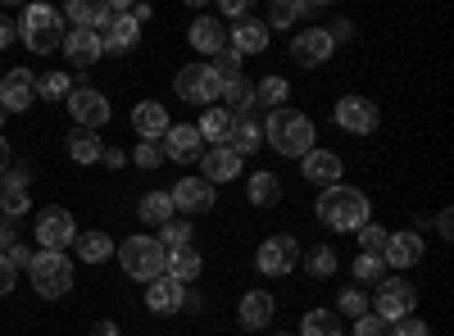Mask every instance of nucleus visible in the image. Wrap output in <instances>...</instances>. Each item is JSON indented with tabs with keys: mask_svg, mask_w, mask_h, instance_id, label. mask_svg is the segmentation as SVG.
Wrapping results in <instances>:
<instances>
[{
	"mask_svg": "<svg viewBox=\"0 0 454 336\" xmlns=\"http://www.w3.org/2000/svg\"><path fill=\"white\" fill-rule=\"evenodd\" d=\"M223 145H232L241 160L254 155V151H263V123H259V114H241V119H232V132H227Z\"/></svg>",
	"mask_w": 454,
	"mask_h": 336,
	"instance_id": "27",
	"label": "nucleus"
},
{
	"mask_svg": "<svg viewBox=\"0 0 454 336\" xmlns=\"http://www.w3.org/2000/svg\"><path fill=\"white\" fill-rule=\"evenodd\" d=\"M269 27H263L259 19H246V23H237V27H227V46H232L241 59L246 55H263V51H269Z\"/></svg>",
	"mask_w": 454,
	"mask_h": 336,
	"instance_id": "26",
	"label": "nucleus"
},
{
	"mask_svg": "<svg viewBox=\"0 0 454 336\" xmlns=\"http://www.w3.org/2000/svg\"><path fill=\"white\" fill-rule=\"evenodd\" d=\"M340 314H350V318H364L368 314V291H359V286H346L340 291Z\"/></svg>",
	"mask_w": 454,
	"mask_h": 336,
	"instance_id": "45",
	"label": "nucleus"
},
{
	"mask_svg": "<svg viewBox=\"0 0 454 336\" xmlns=\"http://www.w3.org/2000/svg\"><path fill=\"white\" fill-rule=\"evenodd\" d=\"M164 246L155 241V237H128L123 246H114V259L123 264V273L132 277V282H155L160 273H164Z\"/></svg>",
	"mask_w": 454,
	"mask_h": 336,
	"instance_id": "5",
	"label": "nucleus"
},
{
	"mask_svg": "<svg viewBox=\"0 0 454 336\" xmlns=\"http://www.w3.org/2000/svg\"><path fill=\"white\" fill-rule=\"evenodd\" d=\"M32 237H36V246H42V250H73V241H78V223H73L68 209L51 205V209L36 214Z\"/></svg>",
	"mask_w": 454,
	"mask_h": 336,
	"instance_id": "9",
	"label": "nucleus"
},
{
	"mask_svg": "<svg viewBox=\"0 0 454 336\" xmlns=\"http://www.w3.org/2000/svg\"><path fill=\"white\" fill-rule=\"evenodd\" d=\"M32 105H36V73H27V68L0 73V109L5 114H27Z\"/></svg>",
	"mask_w": 454,
	"mask_h": 336,
	"instance_id": "14",
	"label": "nucleus"
},
{
	"mask_svg": "<svg viewBox=\"0 0 454 336\" xmlns=\"http://www.w3.org/2000/svg\"><path fill=\"white\" fill-rule=\"evenodd\" d=\"M300 269L318 282V277H332V273L340 269V259H336L332 246H314V250H300Z\"/></svg>",
	"mask_w": 454,
	"mask_h": 336,
	"instance_id": "38",
	"label": "nucleus"
},
{
	"mask_svg": "<svg viewBox=\"0 0 454 336\" xmlns=\"http://www.w3.org/2000/svg\"><path fill=\"white\" fill-rule=\"evenodd\" d=\"M5 119H10V114H5V109H0V128H5Z\"/></svg>",
	"mask_w": 454,
	"mask_h": 336,
	"instance_id": "61",
	"label": "nucleus"
},
{
	"mask_svg": "<svg viewBox=\"0 0 454 336\" xmlns=\"http://www.w3.org/2000/svg\"><path fill=\"white\" fill-rule=\"evenodd\" d=\"M91 336H119V323H109V318H100V323L91 327Z\"/></svg>",
	"mask_w": 454,
	"mask_h": 336,
	"instance_id": "59",
	"label": "nucleus"
},
{
	"mask_svg": "<svg viewBox=\"0 0 454 336\" xmlns=\"http://www.w3.org/2000/svg\"><path fill=\"white\" fill-rule=\"evenodd\" d=\"M68 23L73 27H91V32H100L114 14H109V5H96V0H68Z\"/></svg>",
	"mask_w": 454,
	"mask_h": 336,
	"instance_id": "34",
	"label": "nucleus"
},
{
	"mask_svg": "<svg viewBox=\"0 0 454 336\" xmlns=\"http://www.w3.org/2000/svg\"><path fill=\"white\" fill-rule=\"evenodd\" d=\"M327 36H332L336 46H340V42H355V23H350V19H336V23L327 27Z\"/></svg>",
	"mask_w": 454,
	"mask_h": 336,
	"instance_id": "50",
	"label": "nucleus"
},
{
	"mask_svg": "<svg viewBox=\"0 0 454 336\" xmlns=\"http://www.w3.org/2000/svg\"><path fill=\"white\" fill-rule=\"evenodd\" d=\"M100 160H105L109 168H123V164H128V155H123V151H109V145H105V155H100Z\"/></svg>",
	"mask_w": 454,
	"mask_h": 336,
	"instance_id": "57",
	"label": "nucleus"
},
{
	"mask_svg": "<svg viewBox=\"0 0 454 336\" xmlns=\"http://www.w3.org/2000/svg\"><path fill=\"white\" fill-rule=\"evenodd\" d=\"M160 151H164V160H173V164H200L205 141H200L196 123H173V128L164 132V141H160Z\"/></svg>",
	"mask_w": 454,
	"mask_h": 336,
	"instance_id": "15",
	"label": "nucleus"
},
{
	"mask_svg": "<svg viewBox=\"0 0 454 336\" xmlns=\"http://www.w3.org/2000/svg\"><path fill=\"white\" fill-rule=\"evenodd\" d=\"M173 91H177V100H186V105H218V96H223V82H218V73L205 64V59H196V64H182L177 73H173Z\"/></svg>",
	"mask_w": 454,
	"mask_h": 336,
	"instance_id": "6",
	"label": "nucleus"
},
{
	"mask_svg": "<svg viewBox=\"0 0 454 336\" xmlns=\"http://www.w3.org/2000/svg\"><path fill=\"white\" fill-rule=\"evenodd\" d=\"M413 309H419V286H413L409 277H382L377 282V295H372L368 314H377L382 323H400Z\"/></svg>",
	"mask_w": 454,
	"mask_h": 336,
	"instance_id": "7",
	"label": "nucleus"
},
{
	"mask_svg": "<svg viewBox=\"0 0 454 336\" xmlns=\"http://www.w3.org/2000/svg\"><path fill=\"white\" fill-rule=\"evenodd\" d=\"M164 273H168L173 282H182V286H192V282L205 273V259H200V250H196V246H186V250H168V254H164Z\"/></svg>",
	"mask_w": 454,
	"mask_h": 336,
	"instance_id": "28",
	"label": "nucleus"
},
{
	"mask_svg": "<svg viewBox=\"0 0 454 336\" xmlns=\"http://www.w3.org/2000/svg\"><path fill=\"white\" fill-rule=\"evenodd\" d=\"M314 214H318L323 228H332V232H359L364 223L372 218V205H368V196L359 191V186L336 182V186H327V191H318Z\"/></svg>",
	"mask_w": 454,
	"mask_h": 336,
	"instance_id": "2",
	"label": "nucleus"
},
{
	"mask_svg": "<svg viewBox=\"0 0 454 336\" xmlns=\"http://www.w3.org/2000/svg\"><path fill=\"white\" fill-rule=\"evenodd\" d=\"M14 32H19V42L32 51V55H55L59 46H64V14L59 10H51V5H27L23 14H19V23H14Z\"/></svg>",
	"mask_w": 454,
	"mask_h": 336,
	"instance_id": "3",
	"label": "nucleus"
},
{
	"mask_svg": "<svg viewBox=\"0 0 454 336\" xmlns=\"http://www.w3.org/2000/svg\"><path fill=\"white\" fill-rule=\"evenodd\" d=\"M27 173L23 168H10L5 177H0V214H5L10 223H19L23 214H27V205H32V191H27Z\"/></svg>",
	"mask_w": 454,
	"mask_h": 336,
	"instance_id": "19",
	"label": "nucleus"
},
{
	"mask_svg": "<svg viewBox=\"0 0 454 336\" xmlns=\"http://www.w3.org/2000/svg\"><path fill=\"white\" fill-rule=\"evenodd\" d=\"M168 200H173V214L196 218V214H209V209L218 205V191H214L205 177H177L173 191H168Z\"/></svg>",
	"mask_w": 454,
	"mask_h": 336,
	"instance_id": "11",
	"label": "nucleus"
},
{
	"mask_svg": "<svg viewBox=\"0 0 454 336\" xmlns=\"http://www.w3.org/2000/svg\"><path fill=\"white\" fill-rule=\"evenodd\" d=\"M214 73H218V82H237V78H246V59L232 51V46H227L223 55H214V59H205Z\"/></svg>",
	"mask_w": 454,
	"mask_h": 336,
	"instance_id": "43",
	"label": "nucleus"
},
{
	"mask_svg": "<svg viewBox=\"0 0 454 336\" xmlns=\"http://www.w3.org/2000/svg\"><path fill=\"white\" fill-rule=\"evenodd\" d=\"M350 277H355L350 286H377V282L387 277V264H382V259H372V254H355Z\"/></svg>",
	"mask_w": 454,
	"mask_h": 336,
	"instance_id": "42",
	"label": "nucleus"
},
{
	"mask_svg": "<svg viewBox=\"0 0 454 336\" xmlns=\"http://www.w3.org/2000/svg\"><path fill=\"white\" fill-rule=\"evenodd\" d=\"M387 241H391V232L377 228V223H364V228H359V254L382 259V254H387Z\"/></svg>",
	"mask_w": 454,
	"mask_h": 336,
	"instance_id": "44",
	"label": "nucleus"
},
{
	"mask_svg": "<svg viewBox=\"0 0 454 336\" xmlns=\"http://www.w3.org/2000/svg\"><path fill=\"white\" fill-rule=\"evenodd\" d=\"M254 269H259L263 277H286V273H295V269H300V241H295L291 232L269 237V241L254 250Z\"/></svg>",
	"mask_w": 454,
	"mask_h": 336,
	"instance_id": "8",
	"label": "nucleus"
},
{
	"mask_svg": "<svg viewBox=\"0 0 454 336\" xmlns=\"http://www.w3.org/2000/svg\"><path fill=\"white\" fill-rule=\"evenodd\" d=\"M64 151H68V160H73V164H100V155H105V145H100V132H87V128H73V132L64 137Z\"/></svg>",
	"mask_w": 454,
	"mask_h": 336,
	"instance_id": "29",
	"label": "nucleus"
},
{
	"mask_svg": "<svg viewBox=\"0 0 454 336\" xmlns=\"http://www.w3.org/2000/svg\"><path fill=\"white\" fill-rule=\"evenodd\" d=\"M27 277H32V291L42 295V301H59V295L73 291V254L36 250L32 264H27Z\"/></svg>",
	"mask_w": 454,
	"mask_h": 336,
	"instance_id": "4",
	"label": "nucleus"
},
{
	"mask_svg": "<svg viewBox=\"0 0 454 336\" xmlns=\"http://www.w3.org/2000/svg\"><path fill=\"white\" fill-rule=\"evenodd\" d=\"M64 55H68L73 68H91L105 51H100V36L91 27H68L64 32Z\"/></svg>",
	"mask_w": 454,
	"mask_h": 336,
	"instance_id": "24",
	"label": "nucleus"
},
{
	"mask_svg": "<svg viewBox=\"0 0 454 336\" xmlns=\"http://www.w3.org/2000/svg\"><path fill=\"white\" fill-rule=\"evenodd\" d=\"M73 254L82 259V264H105V259H114V241L96 228V232H78V241H73Z\"/></svg>",
	"mask_w": 454,
	"mask_h": 336,
	"instance_id": "33",
	"label": "nucleus"
},
{
	"mask_svg": "<svg viewBox=\"0 0 454 336\" xmlns=\"http://www.w3.org/2000/svg\"><path fill=\"white\" fill-rule=\"evenodd\" d=\"M291 100V82L282 78V73H263V78L254 82V105L259 109H282Z\"/></svg>",
	"mask_w": 454,
	"mask_h": 336,
	"instance_id": "32",
	"label": "nucleus"
},
{
	"mask_svg": "<svg viewBox=\"0 0 454 336\" xmlns=\"http://www.w3.org/2000/svg\"><path fill=\"white\" fill-rule=\"evenodd\" d=\"M436 232H441L445 241L454 237V209H441V214H436Z\"/></svg>",
	"mask_w": 454,
	"mask_h": 336,
	"instance_id": "54",
	"label": "nucleus"
},
{
	"mask_svg": "<svg viewBox=\"0 0 454 336\" xmlns=\"http://www.w3.org/2000/svg\"><path fill=\"white\" fill-rule=\"evenodd\" d=\"M200 177L209 182V186H218V182H237L241 177V168H246V160L232 151V145H209V151L200 155Z\"/></svg>",
	"mask_w": 454,
	"mask_h": 336,
	"instance_id": "18",
	"label": "nucleus"
},
{
	"mask_svg": "<svg viewBox=\"0 0 454 336\" xmlns=\"http://www.w3.org/2000/svg\"><path fill=\"white\" fill-rule=\"evenodd\" d=\"M137 214L150 223V228H164L168 218H177V214H173V200H168V191H145V196H141V205H137Z\"/></svg>",
	"mask_w": 454,
	"mask_h": 336,
	"instance_id": "39",
	"label": "nucleus"
},
{
	"mask_svg": "<svg viewBox=\"0 0 454 336\" xmlns=\"http://www.w3.org/2000/svg\"><path fill=\"white\" fill-rule=\"evenodd\" d=\"M391 336H432V327L423 323V318H400V323H391Z\"/></svg>",
	"mask_w": 454,
	"mask_h": 336,
	"instance_id": "48",
	"label": "nucleus"
},
{
	"mask_svg": "<svg viewBox=\"0 0 454 336\" xmlns=\"http://www.w3.org/2000/svg\"><path fill=\"white\" fill-rule=\"evenodd\" d=\"M182 309H192V314H200V309H205V295H200V291H186V305H182Z\"/></svg>",
	"mask_w": 454,
	"mask_h": 336,
	"instance_id": "58",
	"label": "nucleus"
},
{
	"mask_svg": "<svg viewBox=\"0 0 454 336\" xmlns=\"http://www.w3.org/2000/svg\"><path fill=\"white\" fill-rule=\"evenodd\" d=\"M196 132H200L205 145H223L227 132H232V114H227V109H218V105H209L205 114H200V123H196Z\"/></svg>",
	"mask_w": 454,
	"mask_h": 336,
	"instance_id": "35",
	"label": "nucleus"
},
{
	"mask_svg": "<svg viewBox=\"0 0 454 336\" xmlns=\"http://www.w3.org/2000/svg\"><path fill=\"white\" fill-rule=\"evenodd\" d=\"M332 55H336V42L327 36V27H318V23L291 36V64H300V68H318Z\"/></svg>",
	"mask_w": 454,
	"mask_h": 336,
	"instance_id": "13",
	"label": "nucleus"
},
{
	"mask_svg": "<svg viewBox=\"0 0 454 336\" xmlns=\"http://www.w3.org/2000/svg\"><path fill=\"white\" fill-rule=\"evenodd\" d=\"M295 336H346V327H340V314L336 309H309L305 318H300V332Z\"/></svg>",
	"mask_w": 454,
	"mask_h": 336,
	"instance_id": "36",
	"label": "nucleus"
},
{
	"mask_svg": "<svg viewBox=\"0 0 454 336\" xmlns=\"http://www.w3.org/2000/svg\"><path fill=\"white\" fill-rule=\"evenodd\" d=\"M263 145H269V151H278L282 160H305L314 145H318L314 119L300 114V109H291V105L269 109V119H263Z\"/></svg>",
	"mask_w": 454,
	"mask_h": 336,
	"instance_id": "1",
	"label": "nucleus"
},
{
	"mask_svg": "<svg viewBox=\"0 0 454 336\" xmlns=\"http://www.w3.org/2000/svg\"><path fill=\"white\" fill-rule=\"evenodd\" d=\"M96 36H100V51H105V55H128V51H137V42H141V27H137L132 14H114Z\"/></svg>",
	"mask_w": 454,
	"mask_h": 336,
	"instance_id": "17",
	"label": "nucleus"
},
{
	"mask_svg": "<svg viewBox=\"0 0 454 336\" xmlns=\"http://www.w3.org/2000/svg\"><path fill=\"white\" fill-rule=\"evenodd\" d=\"M223 109H227V114H232V119H241V114H254V82H246V78H237V82H223Z\"/></svg>",
	"mask_w": 454,
	"mask_h": 336,
	"instance_id": "31",
	"label": "nucleus"
},
{
	"mask_svg": "<svg viewBox=\"0 0 454 336\" xmlns=\"http://www.w3.org/2000/svg\"><path fill=\"white\" fill-rule=\"evenodd\" d=\"M423 254H427V246H423L419 232H391L382 264L387 269H413V264H423Z\"/></svg>",
	"mask_w": 454,
	"mask_h": 336,
	"instance_id": "22",
	"label": "nucleus"
},
{
	"mask_svg": "<svg viewBox=\"0 0 454 336\" xmlns=\"http://www.w3.org/2000/svg\"><path fill=\"white\" fill-rule=\"evenodd\" d=\"M246 200H250L254 209H273V205L282 200V182H278V173H269V168L250 173V182H246Z\"/></svg>",
	"mask_w": 454,
	"mask_h": 336,
	"instance_id": "30",
	"label": "nucleus"
},
{
	"mask_svg": "<svg viewBox=\"0 0 454 336\" xmlns=\"http://www.w3.org/2000/svg\"><path fill=\"white\" fill-rule=\"evenodd\" d=\"M332 119L340 132H350V137H372L377 123H382V109H377L368 96H340L336 109H332Z\"/></svg>",
	"mask_w": 454,
	"mask_h": 336,
	"instance_id": "10",
	"label": "nucleus"
},
{
	"mask_svg": "<svg viewBox=\"0 0 454 336\" xmlns=\"http://www.w3.org/2000/svg\"><path fill=\"white\" fill-rule=\"evenodd\" d=\"M68 91H73V73H64V68L36 78V100H68Z\"/></svg>",
	"mask_w": 454,
	"mask_h": 336,
	"instance_id": "41",
	"label": "nucleus"
},
{
	"mask_svg": "<svg viewBox=\"0 0 454 336\" xmlns=\"http://www.w3.org/2000/svg\"><path fill=\"white\" fill-rule=\"evenodd\" d=\"M186 305V286L173 282L168 273H160L155 282H145V309L150 314H177Z\"/></svg>",
	"mask_w": 454,
	"mask_h": 336,
	"instance_id": "20",
	"label": "nucleus"
},
{
	"mask_svg": "<svg viewBox=\"0 0 454 336\" xmlns=\"http://www.w3.org/2000/svg\"><path fill=\"white\" fill-rule=\"evenodd\" d=\"M192 237H196V228H192V218H168L164 223V228H160V246L164 250H186V246H192Z\"/></svg>",
	"mask_w": 454,
	"mask_h": 336,
	"instance_id": "40",
	"label": "nucleus"
},
{
	"mask_svg": "<svg viewBox=\"0 0 454 336\" xmlns=\"http://www.w3.org/2000/svg\"><path fill=\"white\" fill-rule=\"evenodd\" d=\"M305 14H314V0H273V5H269V23H263V27H269V32L273 27H291Z\"/></svg>",
	"mask_w": 454,
	"mask_h": 336,
	"instance_id": "37",
	"label": "nucleus"
},
{
	"mask_svg": "<svg viewBox=\"0 0 454 336\" xmlns=\"http://www.w3.org/2000/svg\"><path fill=\"white\" fill-rule=\"evenodd\" d=\"M132 128H137L141 141H164V132L173 128V119H168V109H164L160 100H137V109H132Z\"/></svg>",
	"mask_w": 454,
	"mask_h": 336,
	"instance_id": "21",
	"label": "nucleus"
},
{
	"mask_svg": "<svg viewBox=\"0 0 454 336\" xmlns=\"http://www.w3.org/2000/svg\"><path fill=\"white\" fill-rule=\"evenodd\" d=\"M132 160H137V168H160V164H164L160 141H141L137 151H132Z\"/></svg>",
	"mask_w": 454,
	"mask_h": 336,
	"instance_id": "46",
	"label": "nucleus"
},
{
	"mask_svg": "<svg viewBox=\"0 0 454 336\" xmlns=\"http://www.w3.org/2000/svg\"><path fill=\"white\" fill-rule=\"evenodd\" d=\"M19 42V32H14V23L5 19V14H0V51H5V46H14Z\"/></svg>",
	"mask_w": 454,
	"mask_h": 336,
	"instance_id": "55",
	"label": "nucleus"
},
{
	"mask_svg": "<svg viewBox=\"0 0 454 336\" xmlns=\"http://www.w3.org/2000/svg\"><path fill=\"white\" fill-rule=\"evenodd\" d=\"M186 42H192L205 59H214V55L227 51V27H223L214 14H200V19H192V32H186Z\"/></svg>",
	"mask_w": 454,
	"mask_h": 336,
	"instance_id": "23",
	"label": "nucleus"
},
{
	"mask_svg": "<svg viewBox=\"0 0 454 336\" xmlns=\"http://www.w3.org/2000/svg\"><path fill=\"white\" fill-rule=\"evenodd\" d=\"M273 336H286V332H273Z\"/></svg>",
	"mask_w": 454,
	"mask_h": 336,
	"instance_id": "62",
	"label": "nucleus"
},
{
	"mask_svg": "<svg viewBox=\"0 0 454 336\" xmlns=\"http://www.w3.org/2000/svg\"><path fill=\"white\" fill-rule=\"evenodd\" d=\"M10 168H14V145L0 137V173H10Z\"/></svg>",
	"mask_w": 454,
	"mask_h": 336,
	"instance_id": "56",
	"label": "nucleus"
},
{
	"mask_svg": "<svg viewBox=\"0 0 454 336\" xmlns=\"http://www.w3.org/2000/svg\"><path fill=\"white\" fill-rule=\"evenodd\" d=\"M32 254H36V250H27V246H23V241H14V246H10V250H5V259H10V269H14V273H19V269H27V264H32Z\"/></svg>",
	"mask_w": 454,
	"mask_h": 336,
	"instance_id": "49",
	"label": "nucleus"
},
{
	"mask_svg": "<svg viewBox=\"0 0 454 336\" xmlns=\"http://www.w3.org/2000/svg\"><path fill=\"white\" fill-rule=\"evenodd\" d=\"M128 14L137 19V27H141V23H150V19H155V10H150V5H137V10H128Z\"/></svg>",
	"mask_w": 454,
	"mask_h": 336,
	"instance_id": "60",
	"label": "nucleus"
},
{
	"mask_svg": "<svg viewBox=\"0 0 454 336\" xmlns=\"http://www.w3.org/2000/svg\"><path fill=\"white\" fill-rule=\"evenodd\" d=\"M14 282H19V273L10 269V259L0 254V295H10V291H14Z\"/></svg>",
	"mask_w": 454,
	"mask_h": 336,
	"instance_id": "53",
	"label": "nucleus"
},
{
	"mask_svg": "<svg viewBox=\"0 0 454 336\" xmlns=\"http://www.w3.org/2000/svg\"><path fill=\"white\" fill-rule=\"evenodd\" d=\"M64 109H68V119L78 123V128H87V132H96V128L109 123V100L96 87H73L68 100H64Z\"/></svg>",
	"mask_w": 454,
	"mask_h": 336,
	"instance_id": "12",
	"label": "nucleus"
},
{
	"mask_svg": "<svg viewBox=\"0 0 454 336\" xmlns=\"http://www.w3.org/2000/svg\"><path fill=\"white\" fill-rule=\"evenodd\" d=\"M223 14L237 19V23H246V19H250V0H223Z\"/></svg>",
	"mask_w": 454,
	"mask_h": 336,
	"instance_id": "51",
	"label": "nucleus"
},
{
	"mask_svg": "<svg viewBox=\"0 0 454 336\" xmlns=\"http://www.w3.org/2000/svg\"><path fill=\"white\" fill-rule=\"evenodd\" d=\"M355 336H391V323H382L377 314H364L355 318Z\"/></svg>",
	"mask_w": 454,
	"mask_h": 336,
	"instance_id": "47",
	"label": "nucleus"
},
{
	"mask_svg": "<svg viewBox=\"0 0 454 336\" xmlns=\"http://www.w3.org/2000/svg\"><path fill=\"white\" fill-rule=\"evenodd\" d=\"M273 309H278V301H273L269 291H246L241 305H237V323H241L246 332H259V327L273 323Z\"/></svg>",
	"mask_w": 454,
	"mask_h": 336,
	"instance_id": "25",
	"label": "nucleus"
},
{
	"mask_svg": "<svg viewBox=\"0 0 454 336\" xmlns=\"http://www.w3.org/2000/svg\"><path fill=\"white\" fill-rule=\"evenodd\" d=\"M300 173H305V182H314L318 191H327V186L340 182V173H346V164H340L336 151H323V145H314V151L300 160Z\"/></svg>",
	"mask_w": 454,
	"mask_h": 336,
	"instance_id": "16",
	"label": "nucleus"
},
{
	"mask_svg": "<svg viewBox=\"0 0 454 336\" xmlns=\"http://www.w3.org/2000/svg\"><path fill=\"white\" fill-rule=\"evenodd\" d=\"M19 241V223H10V218H0V254H5L10 246Z\"/></svg>",
	"mask_w": 454,
	"mask_h": 336,
	"instance_id": "52",
	"label": "nucleus"
}]
</instances>
